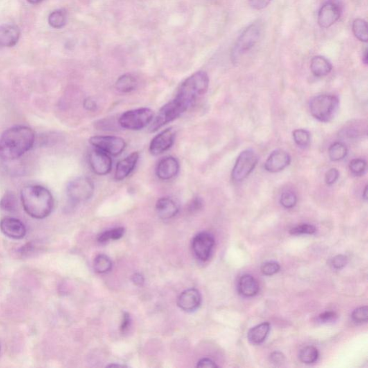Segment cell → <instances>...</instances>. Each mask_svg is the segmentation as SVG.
<instances>
[{
	"label": "cell",
	"instance_id": "obj_1",
	"mask_svg": "<svg viewBox=\"0 0 368 368\" xmlns=\"http://www.w3.org/2000/svg\"><path fill=\"white\" fill-rule=\"evenodd\" d=\"M35 134L27 126L12 127L0 136V159L14 161L33 148Z\"/></svg>",
	"mask_w": 368,
	"mask_h": 368
},
{
	"label": "cell",
	"instance_id": "obj_2",
	"mask_svg": "<svg viewBox=\"0 0 368 368\" xmlns=\"http://www.w3.org/2000/svg\"><path fill=\"white\" fill-rule=\"evenodd\" d=\"M21 199L25 211L34 219L42 220L53 211V195L48 188L41 185L25 186L21 190Z\"/></svg>",
	"mask_w": 368,
	"mask_h": 368
},
{
	"label": "cell",
	"instance_id": "obj_3",
	"mask_svg": "<svg viewBox=\"0 0 368 368\" xmlns=\"http://www.w3.org/2000/svg\"><path fill=\"white\" fill-rule=\"evenodd\" d=\"M209 85L207 73L205 71H197L181 84L173 100L186 112L200 96L206 94Z\"/></svg>",
	"mask_w": 368,
	"mask_h": 368
},
{
	"label": "cell",
	"instance_id": "obj_4",
	"mask_svg": "<svg viewBox=\"0 0 368 368\" xmlns=\"http://www.w3.org/2000/svg\"><path fill=\"white\" fill-rule=\"evenodd\" d=\"M339 100L335 95H317L311 100L309 110L312 115L321 123H328L337 115Z\"/></svg>",
	"mask_w": 368,
	"mask_h": 368
},
{
	"label": "cell",
	"instance_id": "obj_5",
	"mask_svg": "<svg viewBox=\"0 0 368 368\" xmlns=\"http://www.w3.org/2000/svg\"><path fill=\"white\" fill-rule=\"evenodd\" d=\"M262 33V26L259 22L252 23L247 27L235 42L231 50V58L236 63L240 57L250 51L259 41Z\"/></svg>",
	"mask_w": 368,
	"mask_h": 368
},
{
	"label": "cell",
	"instance_id": "obj_6",
	"mask_svg": "<svg viewBox=\"0 0 368 368\" xmlns=\"http://www.w3.org/2000/svg\"><path fill=\"white\" fill-rule=\"evenodd\" d=\"M153 118V111L143 107L124 112L120 117L118 123L120 126L127 130H140L151 123Z\"/></svg>",
	"mask_w": 368,
	"mask_h": 368
},
{
	"label": "cell",
	"instance_id": "obj_7",
	"mask_svg": "<svg viewBox=\"0 0 368 368\" xmlns=\"http://www.w3.org/2000/svg\"><path fill=\"white\" fill-rule=\"evenodd\" d=\"M94 185L89 178L80 177L70 181L66 187L68 198L74 204L85 202L92 197Z\"/></svg>",
	"mask_w": 368,
	"mask_h": 368
},
{
	"label": "cell",
	"instance_id": "obj_8",
	"mask_svg": "<svg viewBox=\"0 0 368 368\" xmlns=\"http://www.w3.org/2000/svg\"><path fill=\"white\" fill-rule=\"evenodd\" d=\"M258 163V157L253 149H247L239 155L231 172L233 180L240 182L252 173Z\"/></svg>",
	"mask_w": 368,
	"mask_h": 368
},
{
	"label": "cell",
	"instance_id": "obj_9",
	"mask_svg": "<svg viewBox=\"0 0 368 368\" xmlns=\"http://www.w3.org/2000/svg\"><path fill=\"white\" fill-rule=\"evenodd\" d=\"M89 143L95 148L113 156L120 155L126 148L125 140L115 136H93Z\"/></svg>",
	"mask_w": 368,
	"mask_h": 368
},
{
	"label": "cell",
	"instance_id": "obj_10",
	"mask_svg": "<svg viewBox=\"0 0 368 368\" xmlns=\"http://www.w3.org/2000/svg\"><path fill=\"white\" fill-rule=\"evenodd\" d=\"M215 238L212 235L202 231L196 235L192 241V249L195 256L201 261L209 259L215 247Z\"/></svg>",
	"mask_w": 368,
	"mask_h": 368
},
{
	"label": "cell",
	"instance_id": "obj_11",
	"mask_svg": "<svg viewBox=\"0 0 368 368\" xmlns=\"http://www.w3.org/2000/svg\"><path fill=\"white\" fill-rule=\"evenodd\" d=\"M342 10L339 5L334 1L324 3L318 12L317 22L322 28H328L340 18Z\"/></svg>",
	"mask_w": 368,
	"mask_h": 368
},
{
	"label": "cell",
	"instance_id": "obj_12",
	"mask_svg": "<svg viewBox=\"0 0 368 368\" xmlns=\"http://www.w3.org/2000/svg\"><path fill=\"white\" fill-rule=\"evenodd\" d=\"M89 163L91 170L96 175H107L112 170V159L109 154L100 149L95 148L91 150L89 155Z\"/></svg>",
	"mask_w": 368,
	"mask_h": 368
},
{
	"label": "cell",
	"instance_id": "obj_13",
	"mask_svg": "<svg viewBox=\"0 0 368 368\" xmlns=\"http://www.w3.org/2000/svg\"><path fill=\"white\" fill-rule=\"evenodd\" d=\"M175 137V130L172 127L163 130L150 142L149 148L150 153L153 156H159L167 151L173 145Z\"/></svg>",
	"mask_w": 368,
	"mask_h": 368
},
{
	"label": "cell",
	"instance_id": "obj_14",
	"mask_svg": "<svg viewBox=\"0 0 368 368\" xmlns=\"http://www.w3.org/2000/svg\"><path fill=\"white\" fill-rule=\"evenodd\" d=\"M0 230L2 233L14 240H21L26 236L27 229L25 224L13 217H5L0 222Z\"/></svg>",
	"mask_w": 368,
	"mask_h": 368
},
{
	"label": "cell",
	"instance_id": "obj_15",
	"mask_svg": "<svg viewBox=\"0 0 368 368\" xmlns=\"http://www.w3.org/2000/svg\"><path fill=\"white\" fill-rule=\"evenodd\" d=\"M290 161L292 158L288 152L278 149L271 152L270 155L267 158L265 163V168L270 173H278L288 167L290 165Z\"/></svg>",
	"mask_w": 368,
	"mask_h": 368
},
{
	"label": "cell",
	"instance_id": "obj_16",
	"mask_svg": "<svg viewBox=\"0 0 368 368\" xmlns=\"http://www.w3.org/2000/svg\"><path fill=\"white\" fill-rule=\"evenodd\" d=\"M179 168L178 160L173 156H168L159 161L156 167V176L161 180H170L177 175Z\"/></svg>",
	"mask_w": 368,
	"mask_h": 368
},
{
	"label": "cell",
	"instance_id": "obj_17",
	"mask_svg": "<svg viewBox=\"0 0 368 368\" xmlns=\"http://www.w3.org/2000/svg\"><path fill=\"white\" fill-rule=\"evenodd\" d=\"M202 297L200 293L196 288H189L181 293L178 299V306L185 312H191L200 306Z\"/></svg>",
	"mask_w": 368,
	"mask_h": 368
},
{
	"label": "cell",
	"instance_id": "obj_18",
	"mask_svg": "<svg viewBox=\"0 0 368 368\" xmlns=\"http://www.w3.org/2000/svg\"><path fill=\"white\" fill-rule=\"evenodd\" d=\"M156 210L158 216L162 220H169L177 216L179 211V206L173 199L163 197L157 201Z\"/></svg>",
	"mask_w": 368,
	"mask_h": 368
},
{
	"label": "cell",
	"instance_id": "obj_19",
	"mask_svg": "<svg viewBox=\"0 0 368 368\" xmlns=\"http://www.w3.org/2000/svg\"><path fill=\"white\" fill-rule=\"evenodd\" d=\"M139 160V153L134 152L118 162L117 165L114 178L117 181H122L129 175L134 169Z\"/></svg>",
	"mask_w": 368,
	"mask_h": 368
},
{
	"label": "cell",
	"instance_id": "obj_20",
	"mask_svg": "<svg viewBox=\"0 0 368 368\" xmlns=\"http://www.w3.org/2000/svg\"><path fill=\"white\" fill-rule=\"evenodd\" d=\"M21 32L17 26L13 25H3L0 26V46L12 47L18 42Z\"/></svg>",
	"mask_w": 368,
	"mask_h": 368
},
{
	"label": "cell",
	"instance_id": "obj_21",
	"mask_svg": "<svg viewBox=\"0 0 368 368\" xmlns=\"http://www.w3.org/2000/svg\"><path fill=\"white\" fill-rule=\"evenodd\" d=\"M238 290L241 295L245 297H253L259 292V284L256 278L249 274L242 276L238 281Z\"/></svg>",
	"mask_w": 368,
	"mask_h": 368
},
{
	"label": "cell",
	"instance_id": "obj_22",
	"mask_svg": "<svg viewBox=\"0 0 368 368\" xmlns=\"http://www.w3.org/2000/svg\"><path fill=\"white\" fill-rule=\"evenodd\" d=\"M310 69L314 76L324 77L331 72L332 65L327 59L321 55H317L312 59Z\"/></svg>",
	"mask_w": 368,
	"mask_h": 368
},
{
	"label": "cell",
	"instance_id": "obj_23",
	"mask_svg": "<svg viewBox=\"0 0 368 368\" xmlns=\"http://www.w3.org/2000/svg\"><path fill=\"white\" fill-rule=\"evenodd\" d=\"M270 325L268 322H263L257 325L249 330L247 337L249 342L254 344H259L266 339L270 332Z\"/></svg>",
	"mask_w": 368,
	"mask_h": 368
},
{
	"label": "cell",
	"instance_id": "obj_24",
	"mask_svg": "<svg viewBox=\"0 0 368 368\" xmlns=\"http://www.w3.org/2000/svg\"><path fill=\"white\" fill-rule=\"evenodd\" d=\"M138 86L136 79L131 74H124L117 80L116 89L122 93H130L134 91Z\"/></svg>",
	"mask_w": 368,
	"mask_h": 368
},
{
	"label": "cell",
	"instance_id": "obj_25",
	"mask_svg": "<svg viewBox=\"0 0 368 368\" xmlns=\"http://www.w3.org/2000/svg\"><path fill=\"white\" fill-rule=\"evenodd\" d=\"M353 32L354 35L359 41L367 43L368 41L367 23L363 19L357 18L353 21Z\"/></svg>",
	"mask_w": 368,
	"mask_h": 368
},
{
	"label": "cell",
	"instance_id": "obj_26",
	"mask_svg": "<svg viewBox=\"0 0 368 368\" xmlns=\"http://www.w3.org/2000/svg\"><path fill=\"white\" fill-rule=\"evenodd\" d=\"M348 153L347 148L341 142L334 143L328 148V157L332 161H339L345 159Z\"/></svg>",
	"mask_w": 368,
	"mask_h": 368
},
{
	"label": "cell",
	"instance_id": "obj_27",
	"mask_svg": "<svg viewBox=\"0 0 368 368\" xmlns=\"http://www.w3.org/2000/svg\"><path fill=\"white\" fill-rule=\"evenodd\" d=\"M67 21L66 12L64 10H56L52 12L48 17V23L52 28L55 29L62 28Z\"/></svg>",
	"mask_w": 368,
	"mask_h": 368
},
{
	"label": "cell",
	"instance_id": "obj_28",
	"mask_svg": "<svg viewBox=\"0 0 368 368\" xmlns=\"http://www.w3.org/2000/svg\"><path fill=\"white\" fill-rule=\"evenodd\" d=\"M112 267V260L106 255L100 254L95 258L94 268L98 274H105L111 270Z\"/></svg>",
	"mask_w": 368,
	"mask_h": 368
},
{
	"label": "cell",
	"instance_id": "obj_29",
	"mask_svg": "<svg viewBox=\"0 0 368 368\" xmlns=\"http://www.w3.org/2000/svg\"><path fill=\"white\" fill-rule=\"evenodd\" d=\"M299 356L300 360L303 363H314L319 358V351L314 346H306L300 351Z\"/></svg>",
	"mask_w": 368,
	"mask_h": 368
},
{
	"label": "cell",
	"instance_id": "obj_30",
	"mask_svg": "<svg viewBox=\"0 0 368 368\" xmlns=\"http://www.w3.org/2000/svg\"><path fill=\"white\" fill-rule=\"evenodd\" d=\"M293 138L296 145L301 148H306L311 143L309 132L304 129H297L293 132Z\"/></svg>",
	"mask_w": 368,
	"mask_h": 368
},
{
	"label": "cell",
	"instance_id": "obj_31",
	"mask_svg": "<svg viewBox=\"0 0 368 368\" xmlns=\"http://www.w3.org/2000/svg\"><path fill=\"white\" fill-rule=\"evenodd\" d=\"M125 234V229L123 227H117L109 230L104 231L98 236V241L100 243H105L109 240H117L123 238Z\"/></svg>",
	"mask_w": 368,
	"mask_h": 368
},
{
	"label": "cell",
	"instance_id": "obj_32",
	"mask_svg": "<svg viewBox=\"0 0 368 368\" xmlns=\"http://www.w3.org/2000/svg\"><path fill=\"white\" fill-rule=\"evenodd\" d=\"M17 204V198L12 192L5 193L0 201V208L9 212L15 211Z\"/></svg>",
	"mask_w": 368,
	"mask_h": 368
},
{
	"label": "cell",
	"instance_id": "obj_33",
	"mask_svg": "<svg viewBox=\"0 0 368 368\" xmlns=\"http://www.w3.org/2000/svg\"><path fill=\"white\" fill-rule=\"evenodd\" d=\"M350 170L355 177L364 175L367 169V163L364 159H355L350 163Z\"/></svg>",
	"mask_w": 368,
	"mask_h": 368
},
{
	"label": "cell",
	"instance_id": "obj_34",
	"mask_svg": "<svg viewBox=\"0 0 368 368\" xmlns=\"http://www.w3.org/2000/svg\"><path fill=\"white\" fill-rule=\"evenodd\" d=\"M280 202L285 209H292L297 203V197L293 191L283 192L280 199Z\"/></svg>",
	"mask_w": 368,
	"mask_h": 368
},
{
	"label": "cell",
	"instance_id": "obj_35",
	"mask_svg": "<svg viewBox=\"0 0 368 368\" xmlns=\"http://www.w3.org/2000/svg\"><path fill=\"white\" fill-rule=\"evenodd\" d=\"M317 231V228L312 224H302L292 228L290 234L293 235H314Z\"/></svg>",
	"mask_w": 368,
	"mask_h": 368
},
{
	"label": "cell",
	"instance_id": "obj_36",
	"mask_svg": "<svg viewBox=\"0 0 368 368\" xmlns=\"http://www.w3.org/2000/svg\"><path fill=\"white\" fill-rule=\"evenodd\" d=\"M352 318L357 324L367 322L368 319L367 306H362L357 308L353 312Z\"/></svg>",
	"mask_w": 368,
	"mask_h": 368
},
{
	"label": "cell",
	"instance_id": "obj_37",
	"mask_svg": "<svg viewBox=\"0 0 368 368\" xmlns=\"http://www.w3.org/2000/svg\"><path fill=\"white\" fill-rule=\"evenodd\" d=\"M280 269H281V267H280L279 264L274 261L267 262V263H263L261 266L262 273L265 276H268L277 274Z\"/></svg>",
	"mask_w": 368,
	"mask_h": 368
},
{
	"label": "cell",
	"instance_id": "obj_38",
	"mask_svg": "<svg viewBox=\"0 0 368 368\" xmlns=\"http://www.w3.org/2000/svg\"><path fill=\"white\" fill-rule=\"evenodd\" d=\"M339 177L338 170L336 168H331L325 174V182L328 186H332L337 182Z\"/></svg>",
	"mask_w": 368,
	"mask_h": 368
},
{
	"label": "cell",
	"instance_id": "obj_39",
	"mask_svg": "<svg viewBox=\"0 0 368 368\" xmlns=\"http://www.w3.org/2000/svg\"><path fill=\"white\" fill-rule=\"evenodd\" d=\"M347 258L343 255L335 256L332 260V265L334 268L340 270L347 264Z\"/></svg>",
	"mask_w": 368,
	"mask_h": 368
},
{
	"label": "cell",
	"instance_id": "obj_40",
	"mask_svg": "<svg viewBox=\"0 0 368 368\" xmlns=\"http://www.w3.org/2000/svg\"><path fill=\"white\" fill-rule=\"evenodd\" d=\"M272 0H248L249 6L256 10H263L268 6Z\"/></svg>",
	"mask_w": 368,
	"mask_h": 368
},
{
	"label": "cell",
	"instance_id": "obj_41",
	"mask_svg": "<svg viewBox=\"0 0 368 368\" xmlns=\"http://www.w3.org/2000/svg\"><path fill=\"white\" fill-rule=\"evenodd\" d=\"M203 206H204V202H203L202 199L200 198V197H195L190 203L188 210L191 212H196V211H198L199 210L202 209Z\"/></svg>",
	"mask_w": 368,
	"mask_h": 368
},
{
	"label": "cell",
	"instance_id": "obj_42",
	"mask_svg": "<svg viewBox=\"0 0 368 368\" xmlns=\"http://www.w3.org/2000/svg\"><path fill=\"white\" fill-rule=\"evenodd\" d=\"M270 362L276 365H281L285 361V356L281 352H274L270 356Z\"/></svg>",
	"mask_w": 368,
	"mask_h": 368
},
{
	"label": "cell",
	"instance_id": "obj_43",
	"mask_svg": "<svg viewBox=\"0 0 368 368\" xmlns=\"http://www.w3.org/2000/svg\"><path fill=\"white\" fill-rule=\"evenodd\" d=\"M337 315L334 312H326L319 316V320L321 323L331 322L337 319Z\"/></svg>",
	"mask_w": 368,
	"mask_h": 368
},
{
	"label": "cell",
	"instance_id": "obj_44",
	"mask_svg": "<svg viewBox=\"0 0 368 368\" xmlns=\"http://www.w3.org/2000/svg\"><path fill=\"white\" fill-rule=\"evenodd\" d=\"M84 107L88 111L94 112L98 109V105L94 100L91 98H88L84 101Z\"/></svg>",
	"mask_w": 368,
	"mask_h": 368
},
{
	"label": "cell",
	"instance_id": "obj_45",
	"mask_svg": "<svg viewBox=\"0 0 368 368\" xmlns=\"http://www.w3.org/2000/svg\"><path fill=\"white\" fill-rule=\"evenodd\" d=\"M130 323L131 318L130 314L125 312V313L123 315V321H122L121 328H120V330H121V332H123V333H125V332H126L127 330H129V326H130Z\"/></svg>",
	"mask_w": 368,
	"mask_h": 368
},
{
	"label": "cell",
	"instance_id": "obj_46",
	"mask_svg": "<svg viewBox=\"0 0 368 368\" xmlns=\"http://www.w3.org/2000/svg\"><path fill=\"white\" fill-rule=\"evenodd\" d=\"M197 367H217L218 365H217L214 361L210 360L209 358H204L202 360H199L198 364H197Z\"/></svg>",
	"mask_w": 368,
	"mask_h": 368
},
{
	"label": "cell",
	"instance_id": "obj_47",
	"mask_svg": "<svg viewBox=\"0 0 368 368\" xmlns=\"http://www.w3.org/2000/svg\"><path fill=\"white\" fill-rule=\"evenodd\" d=\"M132 281L133 282L134 284L141 286V285H143V283H144L145 280L143 275L141 274H135L132 276Z\"/></svg>",
	"mask_w": 368,
	"mask_h": 368
},
{
	"label": "cell",
	"instance_id": "obj_48",
	"mask_svg": "<svg viewBox=\"0 0 368 368\" xmlns=\"http://www.w3.org/2000/svg\"><path fill=\"white\" fill-rule=\"evenodd\" d=\"M367 49H366L364 52L363 55H362V62H363L365 65H367Z\"/></svg>",
	"mask_w": 368,
	"mask_h": 368
},
{
	"label": "cell",
	"instance_id": "obj_49",
	"mask_svg": "<svg viewBox=\"0 0 368 368\" xmlns=\"http://www.w3.org/2000/svg\"><path fill=\"white\" fill-rule=\"evenodd\" d=\"M43 0H28V3H30V4L33 5H36L38 4V3H41Z\"/></svg>",
	"mask_w": 368,
	"mask_h": 368
},
{
	"label": "cell",
	"instance_id": "obj_50",
	"mask_svg": "<svg viewBox=\"0 0 368 368\" xmlns=\"http://www.w3.org/2000/svg\"><path fill=\"white\" fill-rule=\"evenodd\" d=\"M367 186H366L365 188H364L363 195H362V197H363V198L365 199V200H367Z\"/></svg>",
	"mask_w": 368,
	"mask_h": 368
}]
</instances>
